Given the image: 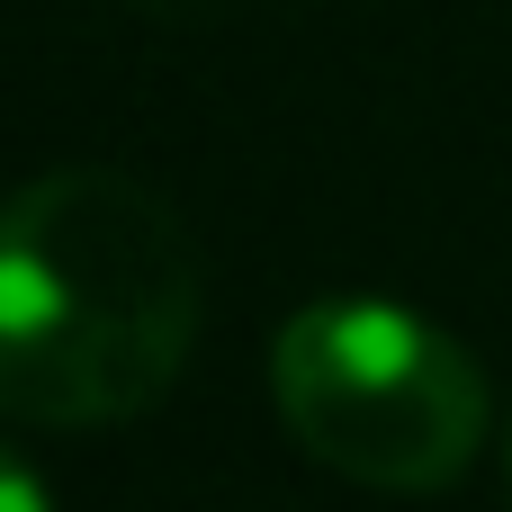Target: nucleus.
Instances as JSON below:
<instances>
[{"label":"nucleus","instance_id":"4","mask_svg":"<svg viewBox=\"0 0 512 512\" xmlns=\"http://www.w3.org/2000/svg\"><path fill=\"white\" fill-rule=\"evenodd\" d=\"M504 486H512V414H504Z\"/></svg>","mask_w":512,"mask_h":512},{"label":"nucleus","instance_id":"2","mask_svg":"<svg viewBox=\"0 0 512 512\" xmlns=\"http://www.w3.org/2000/svg\"><path fill=\"white\" fill-rule=\"evenodd\" d=\"M288 441L378 495H450L486 450V369L414 306L315 297L270 342Z\"/></svg>","mask_w":512,"mask_h":512},{"label":"nucleus","instance_id":"1","mask_svg":"<svg viewBox=\"0 0 512 512\" xmlns=\"http://www.w3.org/2000/svg\"><path fill=\"white\" fill-rule=\"evenodd\" d=\"M198 342L189 225L108 162L0 198V414L108 432L171 396Z\"/></svg>","mask_w":512,"mask_h":512},{"label":"nucleus","instance_id":"3","mask_svg":"<svg viewBox=\"0 0 512 512\" xmlns=\"http://www.w3.org/2000/svg\"><path fill=\"white\" fill-rule=\"evenodd\" d=\"M0 512H54V504H45V486H36V468H27L9 441H0Z\"/></svg>","mask_w":512,"mask_h":512}]
</instances>
